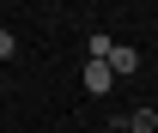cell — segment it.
Returning <instances> with one entry per match:
<instances>
[{
  "instance_id": "6da1fadb",
  "label": "cell",
  "mask_w": 158,
  "mask_h": 133,
  "mask_svg": "<svg viewBox=\"0 0 158 133\" xmlns=\"http://www.w3.org/2000/svg\"><path fill=\"white\" fill-rule=\"evenodd\" d=\"M110 85H116V73H110V61H85V91H91V97H103Z\"/></svg>"
},
{
  "instance_id": "3957f363",
  "label": "cell",
  "mask_w": 158,
  "mask_h": 133,
  "mask_svg": "<svg viewBox=\"0 0 158 133\" xmlns=\"http://www.w3.org/2000/svg\"><path fill=\"white\" fill-rule=\"evenodd\" d=\"M110 49H116V42L103 37V30H98V37H91V42H85V55H91V61H110Z\"/></svg>"
},
{
  "instance_id": "5b68a950",
  "label": "cell",
  "mask_w": 158,
  "mask_h": 133,
  "mask_svg": "<svg viewBox=\"0 0 158 133\" xmlns=\"http://www.w3.org/2000/svg\"><path fill=\"white\" fill-rule=\"evenodd\" d=\"M6 55H19V37H12V30H0V61Z\"/></svg>"
},
{
  "instance_id": "277c9868",
  "label": "cell",
  "mask_w": 158,
  "mask_h": 133,
  "mask_svg": "<svg viewBox=\"0 0 158 133\" xmlns=\"http://www.w3.org/2000/svg\"><path fill=\"white\" fill-rule=\"evenodd\" d=\"M128 127H134V133H152V127H158V115H152V109H134V115H128Z\"/></svg>"
},
{
  "instance_id": "7a4b0ae2",
  "label": "cell",
  "mask_w": 158,
  "mask_h": 133,
  "mask_svg": "<svg viewBox=\"0 0 158 133\" xmlns=\"http://www.w3.org/2000/svg\"><path fill=\"white\" fill-rule=\"evenodd\" d=\"M110 73H140V49H128V42H116V49H110Z\"/></svg>"
}]
</instances>
